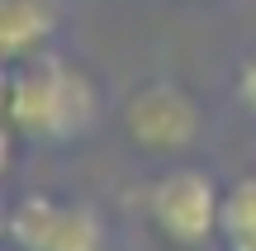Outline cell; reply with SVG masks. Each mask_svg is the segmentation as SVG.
I'll return each instance as SVG.
<instances>
[{
  "label": "cell",
  "instance_id": "1",
  "mask_svg": "<svg viewBox=\"0 0 256 251\" xmlns=\"http://www.w3.org/2000/svg\"><path fill=\"white\" fill-rule=\"evenodd\" d=\"M10 133H24V138H76L95 123V85L86 81L76 66H66L62 57H28L14 62L10 76Z\"/></svg>",
  "mask_w": 256,
  "mask_h": 251
},
{
  "label": "cell",
  "instance_id": "2",
  "mask_svg": "<svg viewBox=\"0 0 256 251\" xmlns=\"http://www.w3.org/2000/svg\"><path fill=\"white\" fill-rule=\"evenodd\" d=\"M147 214H152L156 233L171 247H204L218 237L223 218V190L204 176L200 166H176L152 180L147 190Z\"/></svg>",
  "mask_w": 256,
  "mask_h": 251
},
{
  "label": "cell",
  "instance_id": "3",
  "mask_svg": "<svg viewBox=\"0 0 256 251\" xmlns=\"http://www.w3.org/2000/svg\"><path fill=\"white\" fill-rule=\"evenodd\" d=\"M5 233L14 251H104V223L90 204L24 195L10 204Z\"/></svg>",
  "mask_w": 256,
  "mask_h": 251
},
{
  "label": "cell",
  "instance_id": "4",
  "mask_svg": "<svg viewBox=\"0 0 256 251\" xmlns=\"http://www.w3.org/2000/svg\"><path fill=\"white\" fill-rule=\"evenodd\" d=\"M124 128L142 152H185L200 133V109L176 85H142L124 104Z\"/></svg>",
  "mask_w": 256,
  "mask_h": 251
},
{
  "label": "cell",
  "instance_id": "5",
  "mask_svg": "<svg viewBox=\"0 0 256 251\" xmlns=\"http://www.w3.org/2000/svg\"><path fill=\"white\" fill-rule=\"evenodd\" d=\"M57 28L52 0H5L0 5V47L10 62H28L43 52V43Z\"/></svg>",
  "mask_w": 256,
  "mask_h": 251
},
{
  "label": "cell",
  "instance_id": "6",
  "mask_svg": "<svg viewBox=\"0 0 256 251\" xmlns=\"http://www.w3.org/2000/svg\"><path fill=\"white\" fill-rule=\"evenodd\" d=\"M218 237L228 251H256V176H242L223 195Z\"/></svg>",
  "mask_w": 256,
  "mask_h": 251
},
{
  "label": "cell",
  "instance_id": "7",
  "mask_svg": "<svg viewBox=\"0 0 256 251\" xmlns=\"http://www.w3.org/2000/svg\"><path fill=\"white\" fill-rule=\"evenodd\" d=\"M238 100H242V104H247V109L256 114V57H252V62L238 71Z\"/></svg>",
  "mask_w": 256,
  "mask_h": 251
}]
</instances>
